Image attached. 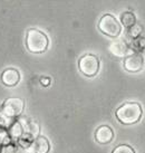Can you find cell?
Here are the masks:
<instances>
[{"label":"cell","mask_w":145,"mask_h":153,"mask_svg":"<svg viewBox=\"0 0 145 153\" xmlns=\"http://www.w3.org/2000/svg\"><path fill=\"white\" fill-rule=\"evenodd\" d=\"M143 110L140 103L127 102L122 104L116 110V117L122 124L132 125L137 123L142 117Z\"/></svg>","instance_id":"6da1fadb"},{"label":"cell","mask_w":145,"mask_h":153,"mask_svg":"<svg viewBox=\"0 0 145 153\" xmlns=\"http://www.w3.org/2000/svg\"><path fill=\"white\" fill-rule=\"evenodd\" d=\"M49 40L41 30L31 28L26 34V47L33 54H41L48 48Z\"/></svg>","instance_id":"7a4b0ae2"},{"label":"cell","mask_w":145,"mask_h":153,"mask_svg":"<svg viewBox=\"0 0 145 153\" xmlns=\"http://www.w3.org/2000/svg\"><path fill=\"white\" fill-rule=\"evenodd\" d=\"M98 29L108 37L115 38V37H118L122 33V25L116 19V17H114L113 15L106 13L101 18V20L98 22Z\"/></svg>","instance_id":"3957f363"},{"label":"cell","mask_w":145,"mask_h":153,"mask_svg":"<svg viewBox=\"0 0 145 153\" xmlns=\"http://www.w3.org/2000/svg\"><path fill=\"white\" fill-rule=\"evenodd\" d=\"M78 68L83 75L93 77L99 71V59L93 54H85L78 60Z\"/></svg>","instance_id":"277c9868"},{"label":"cell","mask_w":145,"mask_h":153,"mask_svg":"<svg viewBox=\"0 0 145 153\" xmlns=\"http://www.w3.org/2000/svg\"><path fill=\"white\" fill-rule=\"evenodd\" d=\"M25 108V101L19 97H9L2 104V113L9 117L20 115Z\"/></svg>","instance_id":"5b68a950"},{"label":"cell","mask_w":145,"mask_h":153,"mask_svg":"<svg viewBox=\"0 0 145 153\" xmlns=\"http://www.w3.org/2000/svg\"><path fill=\"white\" fill-rule=\"evenodd\" d=\"M123 66L128 73H136L138 71H141L144 66L143 65V56L138 53L128 55L124 59Z\"/></svg>","instance_id":"8992f818"},{"label":"cell","mask_w":145,"mask_h":153,"mask_svg":"<svg viewBox=\"0 0 145 153\" xmlns=\"http://www.w3.org/2000/svg\"><path fill=\"white\" fill-rule=\"evenodd\" d=\"M1 82L2 84L8 87H13L19 84L20 82V73L18 69L13 67L6 68L1 73Z\"/></svg>","instance_id":"52a82bcc"},{"label":"cell","mask_w":145,"mask_h":153,"mask_svg":"<svg viewBox=\"0 0 145 153\" xmlns=\"http://www.w3.org/2000/svg\"><path fill=\"white\" fill-rule=\"evenodd\" d=\"M114 139V131L108 125H101L95 132V140L99 144H107Z\"/></svg>","instance_id":"ba28073f"},{"label":"cell","mask_w":145,"mask_h":153,"mask_svg":"<svg viewBox=\"0 0 145 153\" xmlns=\"http://www.w3.org/2000/svg\"><path fill=\"white\" fill-rule=\"evenodd\" d=\"M109 51H112V54H114L117 57H124V56L127 57L128 55H131V47L123 39L113 42L109 46Z\"/></svg>","instance_id":"9c48e42d"},{"label":"cell","mask_w":145,"mask_h":153,"mask_svg":"<svg viewBox=\"0 0 145 153\" xmlns=\"http://www.w3.org/2000/svg\"><path fill=\"white\" fill-rule=\"evenodd\" d=\"M31 149L34 150V153H48L50 150V143L47 137L40 135L34 141Z\"/></svg>","instance_id":"30bf717a"},{"label":"cell","mask_w":145,"mask_h":153,"mask_svg":"<svg viewBox=\"0 0 145 153\" xmlns=\"http://www.w3.org/2000/svg\"><path fill=\"white\" fill-rule=\"evenodd\" d=\"M121 22H122V26L126 27L128 29V28H131L136 24V17L131 11H125L121 16Z\"/></svg>","instance_id":"8fae6325"},{"label":"cell","mask_w":145,"mask_h":153,"mask_svg":"<svg viewBox=\"0 0 145 153\" xmlns=\"http://www.w3.org/2000/svg\"><path fill=\"white\" fill-rule=\"evenodd\" d=\"M143 30H144L143 26L138 25V24H135L133 27H131V28H128L127 29V36L131 39L135 40V39L141 37V35L143 34Z\"/></svg>","instance_id":"7c38bea8"},{"label":"cell","mask_w":145,"mask_h":153,"mask_svg":"<svg viewBox=\"0 0 145 153\" xmlns=\"http://www.w3.org/2000/svg\"><path fill=\"white\" fill-rule=\"evenodd\" d=\"M112 153H135L134 149L132 146H129L127 144H121L118 146H116L114 151Z\"/></svg>","instance_id":"4fadbf2b"},{"label":"cell","mask_w":145,"mask_h":153,"mask_svg":"<svg viewBox=\"0 0 145 153\" xmlns=\"http://www.w3.org/2000/svg\"><path fill=\"white\" fill-rule=\"evenodd\" d=\"M133 47L137 51H145V37H140V38L133 40Z\"/></svg>","instance_id":"5bb4252c"},{"label":"cell","mask_w":145,"mask_h":153,"mask_svg":"<svg viewBox=\"0 0 145 153\" xmlns=\"http://www.w3.org/2000/svg\"><path fill=\"white\" fill-rule=\"evenodd\" d=\"M40 83H41L44 86H48L50 84V78H49V77H41Z\"/></svg>","instance_id":"9a60e30c"},{"label":"cell","mask_w":145,"mask_h":153,"mask_svg":"<svg viewBox=\"0 0 145 153\" xmlns=\"http://www.w3.org/2000/svg\"><path fill=\"white\" fill-rule=\"evenodd\" d=\"M2 153H20L18 150H16L15 148H8V149L6 150V151H4Z\"/></svg>","instance_id":"2e32d148"},{"label":"cell","mask_w":145,"mask_h":153,"mask_svg":"<svg viewBox=\"0 0 145 153\" xmlns=\"http://www.w3.org/2000/svg\"><path fill=\"white\" fill-rule=\"evenodd\" d=\"M143 65H145V57H143Z\"/></svg>","instance_id":"e0dca14e"}]
</instances>
